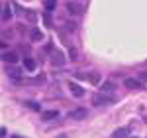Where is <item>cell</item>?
<instances>
[{
    "mask_svg": "<svg viewBox=\"0 0 147 138\" xmlns=\"http://www.w3.org/2000/svg\"><path fill=\"white\" fill-rule=\"evenodd\" d=\"M114 103H116V97L112 93H96V95H92V105H96V107L114 105Z\"/></svg>",
    "mask_w": 147,
    "mask_h": 138,
    "instance_id": "6da1fadb",
    "label": "cell"
},
{
    "mask_svg": "<svg viewBox=\"0 0 147 138\" xmlns=\"http://www.w3.org/2000/svg\"><path fill=\"white\" fill-rule=\"evenodd\" d=\"M65 10L71 14V16H80L82 12H84V4L82 2H75V0H69L67 4H65Z\"/></svg>",
    "mask_w": 147,
    "mask_h": 138,
    "instance_id": "7a4b0ae2",
    "label": "cell"
},
{
    "mask_svg": "<svg viewBox=\"0 0 147 138\" xmlns=\"http://www.w3.org/2000/svg\"><path fill=\"white\" fill-rule=\"evenodd\" d=\"M124 85H125V89H129V91H139V89H143V83H141V79H137V77H125Z\"/></svg>",
    "mask_w": 147,
    "mask_h": 138,
    "instance_id": "3957f363",
    "label": "cell"
},
{
    "mask_svg": "<svg viewBox=\"0 0 147 138\" xmlns=\"http://www.w3.org/2000/svg\"><path fill=\"white\" fill-rule=\"evenodd\" d=\"M86 115H88V113H86V109H82V107L69 111V118H71V120H84Z\"/></svg>",
    "mask_w": 147,
    "mask_h": 138,
    "instance_id": "277c9868",
    "label": "cell"
},
{
    "mask_svg": "<svg viewBox=\"0 0 147 138\" xmlns=\"http://www.w3.org/2000/svg\"><path fill=\"white\" fill-rule=\"evenodd\" d=\"M18 53L16 51H2V61L4 63H8V65H16L18 63Z\"/></svg>",
    "mask_w": 147,
    "mask_h": 138,
    "instance_id": "5b68a950",
    "label": "cell"
},
{
    "mask_svg": "<svg viewBox=\"0 0 147 138\" xmlns=\"http://www.w3.org/2000/svg\"><path fill=\"white\" fill-rule=\"evenodd\" d=\"M6 73H8V79H12V81H20L22 79V69L14 67V65H10V67L6 69Z\"/></svg>",
    "mask_w": 147,
    "mask_h": 138,
    "instance_id": "8992f818",
    "label": "cell"
},
{
    "mask_svg": "<svg viewBox=\"0 0 147 138\" xmlns=\"http://www.w3.org/2000/svg\"><path fill=\"white\" fill-rule=\"evenodd\" d=\"M57 118H59V111H57V109L45 111V113L41 115V120H43V122H51V120H57Z\"/></svg>",
    "mask_w": 147,
    "mask_h": 138,
    "instance_id": "52a82bcc",
    "label": "cell"
},
{
    "mask_svg": "<svg viewBox=\"0 0 147 138\" xmlns=\"http://www.w3.org/2000/svg\"><path fill=\"white\" fill-rule=\"evenodd\" d=\"M10 18H12V6L8 2H4L2 4V22H8Z\"/></svg>",
    "mask_w": 147,
    "mask_h": 138,
    "instance_id": "ba28073f",
    "label": "cell"
},
{
    "mask_svg": "<svg viewBox=\"0 0 147 138\" xmlns=\"http://www.w3.org/2000/svg\"><path fill=\"white\" fill-rule=\"evenodd\" d=\"M69 89H71V93L77 97V99H80V97H84V89L80 87V85H77V83H71L69 85Z\"/></svg>",
    "mask_w": 147,
    "mask_h": 138,
    "instance_id": "9c48e42d",
    "label": "cell"
},
{
    "mask_svg": "<svg viewBox=\"0 0 147 138\" xmlns=\"http://www.w3.org/2000/svg\"><path fill=\"white\" fill-rule=\"evenodd\" d=\"M127 136H129V128L127 126L118 128V130H114V134H112V138H127Z\"/></svg>",
    "mask_w": 147,
    "mask_h": 138,
    "instance_id": "30bf717a",
    "label": "cell"
},
{
    "mask_svg": "<svg viewBox=\"0 0 147 138\" xmlns=\"http://www.w3.org/2000/svg\"><path fill=\"white\" fill-rule=\"evenodd\" d=\"M24 67H26V71H35L37 63L34 57H24Z\"/></svg>",
    "mask_w": 147,
    "mask_h": 138,
    "instance_id": "8fae6325",
    "label": "cell"
},
{
    "mask_svg": "<svg viewBox=\"0 0 147 138\" xmlns=\"http://www.w3.org/2000/svg\"><path fill=\"white\" fill-rule=\"evenodd\" d=\"M114 89H116V83L114 81H104L102 83V93H114Z\"/></svg>",
    "mask_w": 147,
    "mask_h": 138,
    "instance_id": "7c38bea8",
    "label": "cell"
},
{
    "mask_svg": "<svg viewBox=\"0 0 147 138\" xmlns=\"http://www.w3.org/2000/svg\"><path fill=\"white\" fill-rule=\"evenodd\" d=\"M30 36H32V40H34V42H41V40H43V34H41V30H39V28H32Z\"/></svg>",
    "mask_w": 147,
    "mask_h": 138,
    "instance_id": "4fadbf2b",
    "label": "cell"
},
{
    "mask_svg": "<svg viewBox=\"0 0 147 138\" xmlns=\"http://www.w3.org/2000/svg\"><path fill=\"white\" fill-rule=\"evenodd\" d=\"M51 61H53V65H63V63H65V59H63V55H61L59 51H55V53L51 55Z\"/></svg>",
    "mask_w": 147,
    "mask_h": 138,
    "instance_id": "5bb4252c",
    "label": "cell"
},
{
    "mask_svg": "<svg viewBox=\"0 0 147 138\" xmlns=\"http://www.w3.org/2000/svg\"><path fill=\"white\" fill-rule=\"evenodd\" d=\"M57 6V0H45V12H53Z\"/></svg>",
    "mask_w": 147,
    "mask_h": 138,
    "instance_id": "9a60e30c",
    "label": "cell"
},
{
    "mask_svg": "<svg viewBox=\"0 0 147 138\" xmlns=\"http://www.w3.org/2000/svg\"><path fill=\"white\" fill-rule=\"evenodd\" d=\"M88 79H90V83H100V75H96V73H90V75H88Z\"/></svg>",
    "mask_w": 147,
    "mask_h": 138,
    "instance_id": "2e32d148",
    "label": "cell"
},
{
    "mask_svg": "<svg viewBox=\"0 0 147 138\" xmlns=\"http://www.w3.org/2000/svg\"><path fill=\"white\" fill-rule=\"evenodd\" d=\"M69 55H71L73 61H75V59H79V57H77V49H75V47H71V49H69Z\"/></svg>",
    "mask_w": 147,
    "mask_h": 138,
    "instance_id": "e0dca14e",
    "label": "cell"
},
{
    "mask_svg": "<svg viewBox=\"0 0 147 138\" xmlns=\"http://www.w3.org/2000/svg\"><path fill=\"white\" fill-rule=\"evenodd\" d=\"M65 26H67V30H71V32H73V30L77 28V24H75V22H67Z\"/></svg>",
    "mask_w": 147,
    "mask_h": 138,
    "instance_id": "ac0fdd59",
    "label": "cell"
},
{
    "mask_svg": "<svg viewBox=\"0 0 147 138\" xmlns=\"http://www.w3.org/2000/svg\"><path fill=\"white\" fill-rule=\"evenodd\" d=\"M30 105V109H34V111H39V105L37 103H28Z\"/></svg>",
    "mask_w": 147,
    "mask_h": 138,
    "instance_id": "d6986e66",
    "label": "cell"
},
{
    "mask_svg": "<svg viewBox=\"0 0 147 138\" xmlns=\"http://www.w3.org/2000/svg\"><path fill=\"white\" fill-rule=\"evenodd\" d=\"M0 138H6V128H4V126L0 128Z\"/></svg>",
    "mask_w": 147,
    "mask_h": 138,
    "instance_id": "ffe728a7",
    "label": "cell"
},
{
    "mask_svg": "<svg viewBox=\"0 0 147 138\" xmlns=\"http://www.w3.org/2000/svg\"><path fill=\"white\" fill-rule=\"evenodd\" d=\"M12 138H20V136H12Z\"/></svg>",
    "mask_w": 147,
    "mask_h": 138,
    "instance_id": "44dd1931",
    "label": "cell"
},
{
    "mask_svg": "<svg viewBox=\"0 0 147 138\" xmlns=\"http://www.w3.org/2000/svg\"><path fill=\"white\" fill-rule=\"evenodd\" d=\"M59 138H67V136H59Z\"/></svg>",
    "mask_w": 147,
    "mask_h": 138,
    "instance_id": "7402d4cb",
    "label": "cell"
},
{
    "mask_svg": "<svg viewBox=\"0 0 147 138\" xmlns=\"http://www.w3.org/2000/svg\"><path fill=\"white\" fill-rule=\"evenodd\" d=\"M131 138H136V136H131Z\"/></svg>",
    "mask_w": 147,
    "mask_h": 138,
    "instance_id": "603a6c76",
    "label": "cell"
},
{
    "mask_svg": "<svg viewBox=\"0 0 147 138\" xmlns=\"http://www.w3.org/2000/svg\"><path fill=\"white\" fill-rule=\"evenodd\" d=\"M80 2H82V0H80Z\"/></svg>",
    "mask_w": 147,
    "mask_h": 138,
    "instance_id": "cb8c5ba5",
    "label": "cell"
}]
</instances>
